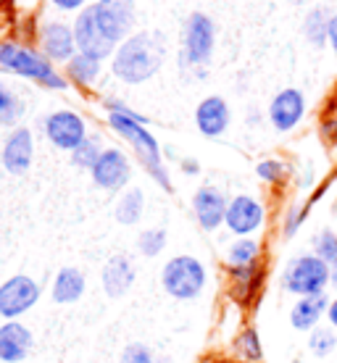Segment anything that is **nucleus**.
I'll return each instance as SVG.
<instances>
[{
	"label": "nucleus",
	"mask_w": 337,
	"mask_h": 363,
	"mask_svg": "<svg viewBox=\"0 0 337 363\" xmlns=\"http://www.w3.org/2000/svg\"><path fill=\"white\" fill-rule=\"evenodd\" d=\"M327 43H329V48L337 53V13L332 18H329V35H327Z\"/></svg>",
	"instance_id": "obj_37"
},
{
	"label": "nucleus",
	"mask_w": 337,
	"mask_h": 363,
	"mask_svg": "<svg viewBox=\"0 0 337 363\" xmlns=\"http://www.w3.org/2000/svg\"><path fill=\"white\" fill-rule=\"evenodd\" d=\"M216 45V27L214 18L206 13H192L184 24V48H182V66L201 69L211 61Z\"/></svg>",
	"instance_id": "obj_8"
},
{
	"label": "nucleus",
	"mask_w": 337,
	"mask_h": 363,
	"mask_svg": "<svg viewBox=\"0 0 337 363\" xmlns=\"http://www.w3.org/2000/svg\"><path fill=\"white\" fill-rule=\"evenodd\" d=\"M209 284V269L195 255H172L161 269V287L169 298L190 303L198 300Z\"/></svg>",
	"instance_id": "obj_5"
},
{
	"label": "nucleus",
	"mask_w": 337,
	"mask_h": 363,
	"mask_svg": "<svg viewBox=\"0 0 337 363\" xmlns=\"http://www.w3.org/2000/svg\"><path fill=\"white\" fill-rule=\"evenodd\" d=\"M153 361H155V353L145 342H129V345H124L121 355H118V363H153Z\"/></svg>",
	"instance_id": "obj_33"
},
{
	"label": "nucleus",
	"mask_w": 337,
	"mask_h": 363,
	"mask_svg": "<svg viewBox=\"0 0 337 363\" xmlns=\"http://www.w3.org/2000/svg\"><path fill=\"white\" fill-rule=\"evenodd\" d=\"M306 218H309V206H292V208L284 213V221H282L284 240H290V237L298 235V229H301V224Z\"/></svg>",
	"instance_id": "obj_34"
},
{
	"label": "nucleus",
	"mask_w": 337,
	"mask_h": 363,
	"mask_svg": "<svg viewBox=\"0 0 337 363\" xmlns=\"http://www.w3.org/2000/svg\"><path fill=\"white\" fill-rule=\"evenodd\" d=\"M40 298H43L40 281L32 279L29 274H13L0 281V318L18 321L24 313L35 308Z\"/></svg>",
	"instance_id": "obj_7"
},
{
	"label": "nucleus",
	"mask_w": 337,
	"mask_h": 363,
	"mask_svg": "<svg viewBox=\"0 0 337 363\" xmlns=\"http://www.w3.org/2000/svg\"><path fill=\"white\" fill-rule=\"evenodd\" d=\"M179 169H182V174H187V177H195V174L201 172V164H198L195 158H182V161H179Z\"/></svg>",
	"instance_id": "obj_36"
},
{
	"label": "nucleus",
	"mask_w": 337,
	"mask_h": 363,
	"mask_svg": "<svg viewBox=\"0 0 337 363\" xmlns=\"http://www.w3.org/2000/svg\"><path fill=\"white\" fill-rule=\"evenodd\" d=\"M43 132H45L48 143L53 147L74 153L84 143V137H87V124H84V118L77 111L61 108L43 118Z\"/></svg>",
	"instance_id": "obj_9"
},
{
	"label": "nucleus",
	"mask_w": 337,
	"mask_h": 363,
	"mask_svg": "<svg viewBox=\"0 0 337 363\" xmlns=\"http://www.w3.org/2000/svg\"><path fill=\"white\" fill-rule=\"evenodd\" d=\"M229 277V292L240 306H250L258 300L261 284H264V272L261 264L255 266H240V269H227Z\"/></svg>",
	"instance_id": "obj_20"
},
{
	"label": "nucleus",
	"mask_w": 337,
	"mask_h": 363,
	"mask_svg": "<svg viewBox=\"0 0 337 363\" xmlns=\"http://www.w3.org/2000/svg\"><path fill=\"white\" fill-rule=\"evenodd\" d=\"M329 18L327 11L324 9H314L306 16V24H303V32H306V40H309L311 45L321 48L327 43V35H329Z\"/></svg>",
	"instance_id": "obj_29"
},
{
	"label": "nucleus",
	"mask_w": 337,
	"mask_h": 363,
	"mask_svg": "<svg viewBox=\"0 0 337 363\" xmlns=\"http://www.w3.org/2000/svg\"><path fill=\"white\" fill-rule=\"evenodd\" d=\"M32 158H35V137H32V129L27 127L11 129V135L6 137L3 150H0V164H3V169L9 174H13V177H21V174L29 172Z\"/></svg>",
	"instance_id": "obj_13"
},
{
	"label": "nucleus",
	"mask_w": 337,
	"mask_h": 363,
	"mask_svg": "<svg viewBox=\"0 0 337 363\" xmlns=\"http://www.w3.org/2000/svg\"><path fill=\"white\" fill-rule=\"evenodd\" d=\"M40 53L45 55L50 64H69L77 55V43H74V29L66 27L64 21H48L40 29Z\"/></svg>",
	"instance_id": "obj_15"
},
{
	"label": "nucleus",
	"mask_w": 337,
	"mask_h": 363,
	"mask_svg": "<svg viewBox=\"0 0 337 363\" xmlns=\"http://www.w3.org/2000/svg\"><path fill=\"white\" fill-rule=\"evenodd\" d=\"M103 150H106V147H103L101 135H87L82 145L72 153V164L77 166V169H82V172H90L92 166H95V161L101 158Z\"/></svg>",
	"instance_id": "obj_28"
},
{
	"label": "nucleus",
	"mask_w": 337,
	"mask_h": 363,
	"mask_svg": "<svg viewBox=\"0 0 337 363\" xmlns=\"http://www.w3.org/2000/svg\"><path fill=\"white\" fill-rule=\"evenodd\" d=\"M143 211H145V195H143V190L140 187H129L116 200L114 216H116L121 227H135L137 221L143 218Z\"/></svg>",
	"instance_id": "obj_22"
},
{
	"label": "nucleus",
	"mask_w": 337,
	"mask_h": 363,
	"mask_svg": "<svg viewBox=\"0 0 337 363\" xmlns=\"http://www.w3.org/2000/svg\"><path fill=\"white\" fill-rule=\"evenodd\" d=\"M90 177L95 182V187H101L106 192H118L132 179V161L121 147H106L90 169Z\"/></svg>",
	"instance_id": "obj_10"
},
{
	"label": "nucleus",
	"mask_w": 337,
	"mask_h": 363,
	"mask_svg": "<svg viewBox=\"0 0 337 363\" xmlns=\"http://www.w3.org/2000/svg\"><path fill=\"white\" fill-rule=\"evenodd\" d=\"M306 116V95L298 87H284L269 103V121L277 132H290Z\"/></svg>",
	"instance_id": "obj_12"
},
{
	"label": "nucleus",
	"mask_w": 337,
	"mask_h": 363,
	"mask_svg": "<svg viewBox=\"0 0 337 363\" xmlns=\"http://www.w3.org/2000/svg\"><path fill=\"white\" fill-rule=\"evenodd\" d=\"M327 324L332 329H337V298L329 300V308H327Z\"/></svg>",
	"instance_id": "obj_38"
},
{
	"label": "nucleus",
	"mask_w": 337,
	"mask_h": 363,
	"mask_svg": "<svg viewBox=\"0 0 337 363\" xmlns=\"http://www.w3.org/2000/svg\"><path fill=\"white\" fill-rule=\"evenodd\" d=\"M227 206L229 200L224 198V192L219 187H198L192 195V216L201 224V229L206 232H216L227 218Z\"/></svg>",
	"instance_id": "obj_14"
},
{
	"label": "nucleus",
	"mask_w": 337,
	"mask_h": 363,
	"mask_svg": "<svg viewBox=\"0 0 337 363\" xmlns=\"http://www.w3.org/2000/svg\"><path fill=\"white\" fill-rule=\"evenodd\" d=\"M0 69L24 79L50 87V90H66L69 82L58 69H55L45 55L35 48L18 45V43H0Z\"/></svg>",
	"instance_id": "obj_4"
},
{
	"label": "nucleus",
	"mask_w": 337,
	"mask_h": 363,
	"mask_svg": "<svg viewBox=\"0 0 337 363\" xmlns=\"http://www.w3.org/2000/svg\"><path fill=\"white\" fill-rule=\"evenodd\" d=\"M164 37L155 32H137V35H129L116 48V53L111 55V72L118 82L143 84L158 74V69L164 66Z\"/></svg>",
	"instance_id": "obj_2"
},
{
	"label": "nucleus",
	"mask_w": 337,
	"mask_h": 363,
	"mask_svg": "<svg viewBox=\"0 0 337 363\" xmlns=\"http://www.w3.org/2000/svg\"><path fill=\"white\" fill-rule=\"evenodd\" d=\"M280 284L287 295L295 298H311V295H321L329 287V264L321 261L316 253H301L292 255L284 264Z\"/></svg>",
	"instance_id": "obj_6"
},
{
	"label": "nucleus",
	"mask_w": 337,
	"mask_h": 363,
	"mask_svg": "<svg viewBox=\"0 0 337 363\" xmlns=\"http://www.w3.org/2000/svg\"><path fill=\"white\" fill-rule=\"evenodd\" d=\"M35 347L32 329L21 321H3L0 324V363L27 361Z\"/></svg>",
	"instance_id": "obj_17"
},
{
	"label": "nucleus",
	"mask_w": 337,
	"mask_h": 363,
	"mask_svg": "<svg viewBox=\"0 0 337 363\" xmlns=\"http://www.w3.org/2000/svg\"><path fill=\"white\" fill-rule=\"evenodd\" d=\"M103 72V61L98 58H92V55H84V53H77L66 64V77L72 79L74 84H79V87H90V84L98 82V77Z\"/></svg>",
	"instance_id": "obj_24"
},
{
	"label": "nucleus",
	"mask_w": 337,
	"mask_h": 363,
	"mask_svg": "<svg viewBox=\"0 0 337 363\" xmlns=\"http://www.w3.org/2000/svg\"><path fill=\"white\" fill-rule=\"evenodd\" d=\"M314 253L319 255L321 261H327L329 266L337 261V232L335 229H319L314 235Z\"/></svg>",
	"instance_id": "obj_31"
},
{
	"label": "nucleus",
	"mask_w": 337,
	"mask_h": 363,
	"mask_svg": "<svg viewBox=\"0 0 337 363\" xmlns=\"http://www.w3.org/2000/svg\"><path fill=\"white\" fill-rule=\"evenodd\" d=\"M21 116H24V103H21V98L0 79V127L16 129Z\"/></svg>",
	"instance_id": "obj_26"
},
{
	"label": "nucleus",
	"mask_w": 337,
	"mask_h": 363,
	"mask_svg": "<svg viewBox=\"0 0 337 363\" xmlns=\"http://www.w3.org/2000/svg\"><path fill=\"white\" fill-rule=\"evenodd\" d=\"M135 279H137V269H135V264H132V258L124 253L111 255L101 272L103 292H106V298H111V300L124 298V295L135 287Z\"/></svg>",
	"instance_id": "obj_16"
},
{
	"label": "nucleus",
	"mask_w": 337,
	"mask_h": 363,
	"mask_svg": "<svg viewBox=\"0 0 337 363\" xmlns=\"http://www.w3.org/2000/svg\"><path fill=\"white\" fill-rule=\"evenodd\" d=\"M232 113H229L227 100L219 95H209L198 103L195 108V127L203 137H221L229 129Z\"/></svg>",
	"instance_id": "obj_18"
},
{
	"label": "nucleus",
	"mask_w": 337,
	"mask_h": 363,
	"mask_svg": "<svg viewBox=\"0 0 337 363\" xmlns=\"http://www.w3.org/2000/svg\"><path fill=\"white\" fill-rule=\"evenodd\" d=\"M255 177L266 184H280V182L287 179V164L280 158H264V161L255 164Z\"/></svg>",
	"instance_id": "obj_32"
},
{
	"label": "nucleus",
	"mask_w": 337,
	"mask_h": 363,
	"mask_svg": "<svg viewBox=\"0 0 337 363\" xmlns=\"http://www.w3.org/2000/svg\"><path fill=\"white\" fill-rule=\"evenodd\" d=\"M227 269L261 264V242L255 237H235V242L227 247Z\"/></svg>",
	"instance_id": "obj_23"
},
{
	"label": "nucleus",
	"mask_w": 337,
	"mask_h": 363,
	"mask_svg": "<svg viewBox=\"0 0 337 363\" xmlns=\"http://www.w3.org/2000/svg\"><path fill=\"white\" fill-rule=\"evenodd\" d=\"M266 224L264 203L253 195H235L227 206L224 227L235 237H253Z\"/></svg>",
	"instance_id": "obj_11"
},
{
	"label": "nucleus",
	"mask_w": 337,
	"mask_h": 363,
	"mask_svg": "<svg viewBox=\"0 0 337 363\" xmlns=\"http://www.w3.org/2000/svg\"><path fill=\"white\" fill-rule=\"evenodd\" d=\"M232 350L243 363H261L264 361V342H261V335L255 327H243L237 332L235 342H232Z\"/></svg>",
	"instance_id": "obj_25"
},
{
	"label": "nucleus",
	"mask_w": 337,
	"mask_h": 363,
	"mask_svg": "<svg viewBox=\"0 0 337 363\" xmlns=\"http://www.w3.org/2000/svg\"><path fill=\"white\" fill-rule=\"evenodd\" d=\"M166 229H145L137 235V253L145 255V258H158L166 250Z\"/></svg>",
	"instance_id": "obj_30"
},
{
	"label": "nucleus",
	"mask_w": 337,
	"mask_h": 363,
	"mask_svg": "<svg viewBox=\"0 0 337 363\" xmlns=\"http://www.w3.org/2000/svg\"><path fill=\"white\" fill-rule=\"evenodd\" d=\"M329 287L337 292V261L332 266H329Z\"/></svg>",
	"instance_id": "obj_39"
},
{
	"label": "nucleus",
	"mask_w": 337,
	"mask_h": 363,
	"mask_svg": "<svg viewBox=\"0 0 337 363\" xmlns=\"http://www.w3.org/2000/svg\"><path fill=\"white\" fill-rule=\"evenodd\" d=\"M329 295L321 292V295H311V298H298L290 308V327L295 332H311L316 329L327 316L329 308Z\"/></svg>",
	"instance_id": "obj_19"
},
{
	"label": "nucleus",
	"mask_w": 337,
	"mask_h": 363,
	"mask_svg": "<svg viewBox=\"0 0 337 363\" xmlns=\"http://www.w3.org/2000/svg\"><path fill=\"white\" fill-rule=\"evenodd\" d=\"M153 363H177V361H174V358H169V355H155Z\"/></svg>",
	"instance_id": "obj_40"
},
{
	"label": "nucleus",
	"mask_w": 337,
	"mask_h": 363,
	"mask_svg": "<svg viewBox=\"0 0 337 363\" xmlns=\"http://www.w3.org/2000/svg\"><path fill=\"white\" fill-rule=\"evenodd\" d=\"M109 127L114 129L121 140H127L129 145H132L137 161H140L143 169L150 174V179H153L161 190L172 192V177H169V172H166V166H164V150L158 145V140L150 135L148 124L137 121V118L124 116V113H109Z\"/></svg>",
	"instance_id": "obj_3"
},
{
	"label": "nucleus",
	"mask_w": 337,
	"mask_h": 363,
	"mask_svg": "<svg viewBox=\"0 0 337 363\" xmlns=\"http://www.w3.org/2000/svg\"><path fill=\"white\" fill-rule=\"evenodd\" d=\"M84 290H87V277L77 266H64L53 277L50 298L55 306H72V303L84 298Z\"/></svg>",
	"instance_id": "obj_21"
},
{
	"label": "nucleus",
	"mask_w": 337,
	"mask_h": 363,
	"mask_svg": "<svg viewBox=\"0 0 337 363\" xmlns=\"http://www.w3.org/2000/svg\"><path fill=\"white\" fill-rule=\"evenodd\" d=\"M55 9H61V11H79L87 3V0H50Z\"/></svg>",
	"instance_id": "obj_35"
},
{
	"label": "nucleus",
	"mask_w": 337,
	"mask_h": 363,
	"mask_svg": "<svg viewBox=\"0 0 337 363\" xmlns=\"http://www.w3.org/2000/svg\"><path fill=\"white\" fill-rule=\"evenodd\" d=\"M135 24V0H98L77 16L74 21V43L77 53L92 58H109L129 37Z\"/></svg>",
	"instance_id": "obj_1"
},
{
	"label": "nucleus",
	"mask_w": 337,
	"mask_h": 363,
	"mask_svg": "<svg viewBox=\"0 0 337 363\" xmlns=\"http://www.w3.org/2000/svg\"><path fill=\"white\" fill-rule=\"evenodd\" d=\"M306 345L316 358H327L337 350V329H332L329 324H319L316 329H311L306 337Z\"/></svg>",
	"instance_id": "obj_27"
}]
</instances>
